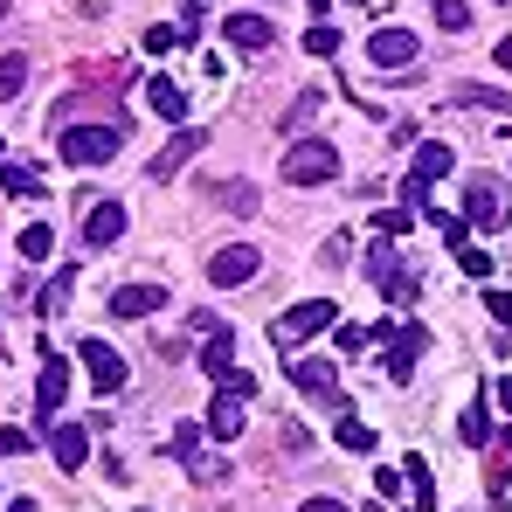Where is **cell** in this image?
Here are the masks:
<instances>
[{
  "label": "cell",
  "mask_w": 512,
  "mask_h": 512,
  "mask_svg": "<svg viewBox=\"0 0 512 512\" xmlns=\"http://www.w3.org/2000/svg\"><path fill=\"white\" fill-rule=\"evenodd\" d=\"M118 139H125V125H63V160L70 167H104L118 153Z\"/></svg>",
  "instance_id": "obj_1"
},
{
  "label": "cell",
  "mask_w": 512,
  "mask_h": 512,
  "mask_svg": "<svg viewBox=\"0 0 512 512\" xmlns=\"http://www.w3.org/2000/svg\"><path fill=\"white\" fill-rule=\"evenodd\" d=\"M305 7H312V14H326V7H333V0H305Z\"/></svg>",
  "instance_id": "obj_46"
},
{
  "label": "cell",
  "mask_w": 512,
  "mask_h": 512,
  "mask_svg": "<svg viewBox=\"0 0 512 512\" xmlns=\"http://www.w3.org/2000/svg\"><path fill=\"white\" fill-rule=\"evenodd\" d=\"M270 35H277V28H270L263 14H229V42H236V49H270Z\"/></svg>",
  "instance_id": "obj_17"
},
{
  "label": "cell",
  "mask_w": 512,
  "mask_h": 512,
  "mask_svg": "<svg viewBox=\"0 0 512 512\" xmlns=\"http://www.w3.org/2000/svg\"><path fill=\"white\" fill-rule=\"evenodd\" d=\"M450 160H457V153H450V146H443V139H423V146H416V160H409V173H416V180H429V187H436V180H443V173H450Z\"/></svg>",
  "instance_id": "obj_15"
},
{
  "label": "cell",
  "mask_w": 512,
  "mask_h": 512,
  "mask_svg": "<svg viewBox=\"0 0 512 512\" xmlns=\"http://www.w3.org/2000/svg\"><path fill=\"white\" fill-rule=\"evenodd\" d=\"M340 353H367V326H340Z\"/></svg>",
  "instance_id": "obj_42"
},
{
  "label": "cell",
  "mask_w": 512,
  "mask_h": 512,
  "mask_svg": "<svg viewBox=\"0 0 512 512\" xmlns=\"http://www.w3.org/2000/svg\"><path fill=\"white\" fill-rule=\"evenodd\" d=\"M333 319H340V312H333V298H305V305H291V312H284V319L270 326V340L291 353V346L305 340V333H326Z\"/></svg>",
  "instance_id": "obj_3"
},
{
  "label": "cell",
  "mask_w": 512,
  "mask_h": 512,
  "mask_svg": "<svg viewBox=\"0 0 512 512\" xmlns=\"http://www.w3.org/2000/svg\"><path fill=\"white\" fill-rule=\"evenodd\" d=\"M14 512H35V499H14Z\"/></svg>",
  "instance_id": "obj_47"
},
{
  "label": "cell",
  "mask_w": 512,
  "mask_h": 512,
  "mask_svg": "<svg viewBox=\"0 0 512 512\" xmlns=\"http://www.w3.org/2000/svg\"><path fill=\"white\" fill-rule=\"evenodd\" d=\"M333 173H340V153H333L326 139H298V146L284 153V180H291V187H326Z\"/></svg>",
  "instance_id": "obj_2"
},
{
  "label": "cell",
  "mask_w": 512,
  "mask_h": 512,
  "mask_svg": "<svg viewBox=\"0 0 512 512\" xmlns=\"http://www.w3.org/2000/svg\"><path fill=\"white\" fill-rule=\"evenodd\" d=\"M423 346H429L423 326H395V340H388V374H395V381H409V374H416V360H423Z\"/></svg>",
  "instance_id": "obj_13"
},
{
  "label": "cell",
  "mask_w": 512,
  "mask_h": 512,
  "mask_svg": "<svg viewBox=\"0 0 512 512\" xmlns=\"http://www.w3.org/2000/svg\"><path fill=\"white\" fill-rule=\"evenodd\" d=\"M229 367H236V340H229V333H222V340H201V374H215V381H222Z\"/></svg>",
  "instance_id": "obj_21"
},
{
  "label": "cell",
  "mask_w": 512,
  "mask_h": 512,
  "mask_svg": "<svg viewBox=\"0 0 512 512\" xmlns=\"http://www.w3.org/2000/svg\"><path fill=\"white\" fill-rule=\"evenodd\" d=\"M464 222H478V229H499V222H506V187H499L492 173H471V187H464Z\"/></svg>",
  "instance_id": "obj_6"
},
{
  "label": "cell",
  "mask_w": 512,
  "mask_h": 512,
  "mask_svg": "<svg viewBox=\"0 0 512 512\" xmlns=\"http://www.w3.org/2000/svg\"><path fill=\"white\" fill-rule=\"evenodd\" d=\"M506 450H512V429H506Z\"/></svg>",
  "instance_id": "obj_49"
},
{
  "label": "cell",
  "mask_w": 512,
  "mask_h": 512,
  "mask_svg": "<svg viewBox=\"0 0 512 512\" xmlns=\"http://www.w3.org/2000/svg\"><path fill=\"white\" fill-rule=\"evenodd\" d=\"M70 284H77V270H56L49 291H42V312H63V305H70Z\"/></svg>",
  "instance_id": "obj_32"
},
{
  "label": "cell",
  "mask_w": 512,
  "mask_h": 512,
  "mask_svg": "<svg viewBox=\"0 0 512 512\" xmlns=\"http://www.w3.org/2000/svg\"><path fill=\"white\" fill-rule=\"evenodd\" d=\"M457 104H478V111H499V118L512 125V97H506V90H492V84H464V90H457Z\"/></svg>",
  "instance_id": "obj_19"
},
{
  "label": "cell",
  "mask_w": 512,
  "mask_h": 512,
  "mask_svg": "<svg viewBox=\"0 0 512 512\" xmlns=\"http://www.w3.org/2000/svg\"><path fill=\"white\" fill-rule=\"evenodd\" d=\"M28 90V56H0V104Z\"/></svg>",
  "instance_id": "obj_27"
},
{
  "label": "cell",
  "mask_w": 512,
  "mask_h": 512,
  "mask_svg": "<svg viewBox=\"0 0 512 512\" xmlns=\"http://www.w3.org/2000/svg\"><path fill=\"white\" fill-rule=\"evenodd\" d=\"M167 305V284H118L111 291V312L118 319H146V312H160Z\"/></svg>",
  "instance_id": "obj_12"
},
{
  "label": "cell",
  "mask_w": 512,
  "mask_h": 512,
  "mask_svg": "<svg viewBox=\"0 0 512 512\" xmlns=\"http://www.w3.org/2000/svg\"><path fill=\"white\" fill-rule=\"evenodd\" d=\"M14 243H21V256H28V263H42V256L56 250V229H49V222H28Z\"/></svg>",
  "instance_id": "obj_22"
},
{
  "label": "cell",
  "mask_w": 512,
  "mask_h": 512,
  "mask_svg": "<svg viewBox=\"0 0 512 512\" xmlns=\"http://www.w3.org/2000/svg\"><path fill=\"white\" fill-rule=\"evenodd\" d=\"M173 42H180V28H146V49H153V56H167Z\"/></svg>",
  "instance_id": "obj_41"
},
{
  "label": "cell",
  "mask_w": 512,
  "mask_h": 512,
  "mask_svg": "<svg viewBox=\"0 0 512 512\" xmlns=\"http://www.w3.org/2000/svg\"><path fill=\"white\" fill-rule=\"evenodd\" d=\"M222 395L250 402V395H263V388H256V374H243V367H229V374H222Z\"/></svg>",
  "instance_id": "obj_34"
},
{
  "label": "cell",
  "mask_w": 512,
  "mask_h": 512,
  "mask_svg": "<svg viewBox=\"0 0 512 512\" xmlns=\"http://www.w3.org/2000/svg\"><path fill=\"white\" fill-rule=\"evenodd\" d=\"M208 436H215V443H236V436H243V402H236V395H215V409H208Z\"/></svg>",
  "instance_id": "obj_16"
},
{
  "label": "cell",
  "mask_w": 512,
  "mask_h": 512,
  "mask_svg": "<svg viewBox=\"0 0 512 512\" xmlns=\"http://www.w3.org/2000/svg\"><path fill=\"white\" fill-rule=\"evenodd\" d=\"M0 187L14 201H28V194H42V167H0Z\"/></svg>",
  "instance_id": "obj_24"
},
{
  "label": "cell",
  "mask_w": 512,
  "mask_h": 512,
  "mask_svg": "<svg viewBox=\"0 0 512 512\" xmlns=\"http://www.w3.org/2000/svg\"><path fill=\"white\" fill-rule=\"evenodd\" d=\"M49 450H56V464H63V471H84L90 429H84V423H56V429H49Z\"/></svg>",
  "instance_id": "obj_14"
},
{
  "label": "cell",
  "mask_w": 512,
  "mask_h": 512,
  "mask_svg": "<svg viewBox=\"0 0 512 512\" xmlns=\"http://www.w3.org/2000/svg\"><path fill=\"white\" fill-rule=\"evenodd\" d=\"M77 360H84V374H90L97 395H118V388H125V360H118L104 340H84V346H77Z\"/></svg>",
  "instance_id": "obj_9"
},
{
  "label": "cell",
  "mask_w": 512,
  "mask_h": 512,
  "mask_svg": "<svg viewBox=\"0 0 512 512\" xmlns=\"http://www.w3.org/2000/svg\"><path fill=\"white\" fill-rule=\"evenodd\" d=\"M499 402H506V409H512V381H499Z\"/></svg>",
  "instance_id": "obj_45"
},
{
  "label": "cell",
  "mask_w": 512,
  "mask_h": 512,
  "mask_svg": "<svg viewBox=\"0 0 512 512\" xmlns=\"http://www.w3.org/2000/svg\"><path fill=\"white\" fill-rule=\"evenodd\" d=\"M485 312H492L499 326H512V291H499V284H492V291H485Z\"/></svg>",
  "instance_id": "obj_39"
},
{
  "label": "cell",
  "mask_w": 512,
  "mask_h": 512,
  "mask_svg": "<svg viewBox=\"0 0 512 512\" xmlns=\"http://www.w3.org/2000/svg\"><path fill=\"white\" fill-rule=\"evenodd\" d=\"M0 21H7V0H0Z\"/></svg>",
  "instance_id": "obj_48"
},
{
  "label": "cell",
  "mask_w": 512,
  "mask_h": 512,
  "mask_svg": "<svg viewBox=\"0 0 512 512\" xmlns=\"http://www.w3.org/2000/svg\"><path fill=\"white\" fill-rule=\"evenodd\" d=\"M187 326H194V340H222V333H229V319H222V312H194Z\"/></svg>",
  "instance_id": "obj_35"
},
{
  "label": "cell",
  "mask_w": 512,
  "mask_h": 512,
  "mask_svg": "<svg viewBox=\"0 0 512 512\" xmlns=\"http://www.w3.org/2000/svg\"><path fill=\"white\" fill-rule=\"evenodd\" d=\"M312 118H319V90H305V97L291 104V118H277V125H284V132H305Z\"/></svg>",
  "instance_id": "obj_31"
},
{
  "label": "cell",
  "mask_w": 512,
  "mask_h": 512,
  "mask_svg": "<svg viewBox=\"0 0 512 512\" xmlns=\"http://www.w3.org/2000/svg\"><path fill=\"white\" fill-rule=\"evenodd\" d=\"M63 388H70V367L42 346V381H35V429H56V409H63Z\"/></svg>",
  "instance_id": "obj_7"
},
{
  "label": "cell",
  "mask_w": 512,
  "mask_h": 512,
  "mask_svg": "<svg viewBox=\"0 0 512 512\" xmlns=\"http://www.w3.org/2000/svg\"><path fill=\"white\" fill-rule=\"evenodd\" d=\"M201 139H208V132H194V125H180V132H173L167 146H160V153H153V180H173V173L187 167V160H201Z\"/></svg>",
  "instance_id": "obj_10"
},
{
  "label": "cell",
  "mask_w": 512,
  "mask_h": 512,
  "mask_svg": "<svg viewBox=\"0 0 512 512\" xmlns=\"http://www.w3.org/2000/svg\"><path fill=\"white\" fill-rule=\"evenodd\" d=\"M402 478H409V492H416V506H436V478H429V464L423 457H409V464H402Z\"/></svg>",
  "instance_id": "obj_25"
},
{
  "label": "cell",
  "mask_w": 512,
  "mask_h": 512,
  "mask_svg": "<svg viewBox=\"0 0 512 512\" xmlns=\"http://www.w3.org/2000/svg\"><path fill=\"white\" fill-rule=\"evenodd\" d=\"M416 56H423V42H416L409 28H374V35H367V63L388 70V77H402Z\"/></svg>",
  "instance_id": "obj_4"
},
{
  "label": "cell",
  "mask_w": 512,
  "mask_h": 512,
  "mask_svg": "<svg viewBox=\"0 0 512 512\" xmlns=\"http://www.w3.org/2000/svg\"><path fill=\"white\" fill-rule=\"evenodd\" d=\"M367 229H374V236H409V215H402V208H388V215H374Z\"/></svg>",
  "instance_id": "obj_37"
},
{
  "label": "cell",
  "mask_w": 512,
  "mask_h": 512,
  "mask_svg": "<svg viewBox=\"0 0 512 512\" xmlns=\"http://www.w3.org/2000/svg\"><path fill=\"white\" fill-rule=\"evenodd\" d=\"M492 63H499V70H506V77H512V35H506V42H499V49H492Z\"/></svg>",
  "instance_id": "obj_44"
},
{
  "label": "cell",
  "mask_w": 512,
  "mask_h": 512,
  "mask_svg": "<svg viewBox=\"0 0 512 512\" xmlns=\"http://www.w3.org/2000/svg\"><path fill=\"white\" fill-rule=\"evenodd\" d=\"M457 263H464V270H471V277H478V284H485V277H492V256L478 250V243H464V250H457Z\"/></svg>",
  "instance_id": "obj_36"
},
{
  "label": "cell",
  "mask_w": 512,
  "mask_h": 512,
  "mask_svg": "<svg viewBox=\"0 0 512 512\" xmlns=\"http://www.w3.org/2000/svg\"><path fill=\"white\" fill-rule=\"evenodd\" d=\"M305 49H312V56H340V28H333V21H312V28H305Z\"/></svg>",
  "instance_id": "obj_28"
},
{
  "label": "cell",
  "mask_w": 512,
  "mask_h": 512,
  "mask_svg": "<svg viewBox=\"0 0 512 512\" xmlns=\"http://www.w3.org/2000/svg\"><path fill=\"white\" fill-rule=\"evenodd\" d=\"M291 381H298V395H312V402H326V409H346V395H340V374H333V360L291 353Z\"/></svg>",
  "instance_id": "obj_5"
},
{
  "label": "cell",
  "mask_w": 512,
  "mask_h": 512,
  "mask_svg": "<svg viewBox=\"0 0 512 512\" xmlns=\"http://www.w3.org/2000/svg\"><path fill=\"white\" fill-rule=\"evenodd\" d=\"M429 229H436L450 250H464V243H471V222H464V215H429Z\"/></svg>",
  "instance_id": "obj_29"
},
{
  "label": "cell",
  "mask_w": 512,
  "mask_h": 512,
  "mask_svg": "<svg viewBox=\"0 0 512 512\" xmlns=\"http://www.w3.org/2000/svg\"><path fill=\"white\" fill-rule=\"evenodd\" d=\"M340 450H374V429L360 416H340Z\"/></svg>",
  "instance_id": "obj_33"
},
{
  "label": "cell",
  "mask_w": 512,
  "mask_h": 512,
  "mask_svg": "<svg viewBox=\"0 0 512 512\" xmlns=\"http://www.w3.org/2000/svg\"><path fill=\"white\" fill-rule=\"evenodd\" d=\"M429 7H436V28H450V35L471 28V7H464V0H429Z\"/></svg>",
  "instance_id": "obj_30"
},
{
  "label": "cell",
  "mask_w": 512,
  "mask_h": 512,
  "mask_svg": "<svg viewBox=\"0 0 512 512\" xmlns=\"http://www.w3.org/2000/svg\"><path fill=\"white\" fill-rule=\"evenodd\" d=\"M298 512H353V506H340V499H305Z\"/></svg>",
  "instance_id": "obj_43"
},
{
  "label": "cell",
  "mask_w": 512,
  "mask_h": 512,
  "mask_svg": "<svg viewBox=\"0 0 512 512\" xmlns=\"http://www.w3.org/2000/svg\"><path fill=\"white\" fill-rule=\"evenodd\" d=\"M353 7H360V0H353Z\"/></svg>",
  "instance_id": "obj_50"
},
{
  "label": "cell",
  "mask_w": 512,
  "mask_h": 512,
  "mask_svg": "<svg viewBox=\"0 0 512 512\" xmlns=\"http://www.w3.org/2000/svg\"><path fill=\"white\" fill-rule=\"evenodd\" d=\"M173 450H180V457H187V464H194L201 478H215V464H201V429H194V423L173 429Z\"/></svg>",
  "instance_id": "obj_26"
},
{
  "label": "cell",
  "mask_w": 512,
  "mask_h": 512,
  "mask_svg": "<svg viewBox=\"0 0 512 512\" xmlns=\"http://www.w3.org/2000/svg\"><path fill=\"white\" fill-rule=\"evenodd\" d=\"M457 436H464L471 450H478V443H492V416H485V402H471V409L457 416Z\"/></svg>",
  "instance_id": "obj_23"
},
{
  "label": "cell",
  "mask_w": 512,
  "mask_h": 512,
  "mask_svg": "<svg viewBox=\"0 0 512 512\" xmlns=\"http://www.w3.org/2000/svg\"><path fill=\"white\" fill-rule=\"evenodd\" d=\"M0 457H28V429H0Z\"/></svg>",
  "instance_id": "obj_40"
},
{
  "label": "cell",
  "mask_w": 512,
  "mask_h": 512,
  "mask_svg": "<svg viewBox=\"0 0 512 512\" xmlns=\"http://www.w3.org/2000/svg\"><path fill=\"white\" fill-rule=\"evenodd\" d=\"M201 21H208V0H180V35H201Z\"/></svg>",
  "instance_id": "obj_38"
},
{
  "label": "cell",
  "mask_w": 512,
  "mask_h": 512,
  "mask_svg": "<svg viewBox=\"0 0 512 512\" xmlns=\"http://www.w3.org/2000/svg\"><path fill=\"white\" fill-rule=\"evenodd\" d=\"M125 236V208L118 201H97V208H84V243L90 250H111Z\"/></svg>",
  "instance_id": "obj_11"
},
{
  "label": "cell",
  "mask_w": 512,
  "mask_h": 512,
  "mask_svg": "<svg viewBox=\"0 0 512 512\" xmlns=\"http://www.w3.org/2000/svg\"><path fill=\"white\" fill-rule=\"evenodd\" d=\"M256 270H263L256 243H222V250L208 256V284H250Z\"/></svg>",
  "instance_id": "obj_8"
},
{
  "label": "cell",
  "mask_w": 512,
  "mask_h": 512,
  "mask_svg": "<svg viewBox=\"0 0 512 512\" xmlns=\"http://www.w3.org/2000/svg\"><path fill=\"white\" fill-rule=\"evenodd\" d=\"M146 104H153L160 118H187V97H180L173 77H146Z\"/></svg>",
  "instance_id": "obj_18"
},
{
  "label": "cell",
  "mask_w": 512,
  "mask_h": 512,
  "mask_svg": "<svg viewBox=\"0 0 512 512\" xmlns=\"http://www.w3.org/2000/svg\"><path fill=\"white\" fill-rule=\"evenodd\" d=\"M208 194H215L222 208H236V215H256V187H250V180H215Z\"/></svg>",
  "instance_id": "obj_20"
}]
</instances>
